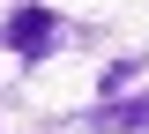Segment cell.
Masks as SVG:
<instances>
[{
    "instance_id": "6da1fadb",
    "label": "cell",
    "mask_w": 149,
    "mask_h": 134,
    "mask_svg": "<svg viewBox=\"0 0 149 134\" xmlns=\"http://www.w3.org/2000/svg\"><path fill=\"white\" fill-rule=\"evenodd\" d=\"M52 37H60V15L45 8V0H22L15 15H0V45H8L15 60H45Z\"/></svg>"
},
{
    "instance_id": "7a4b0ae2",
    "label": "cell",
    "mask_w": 149,
    "mask_h": 134,
    "mask_svg": "<svg viewBox=\"0 0 149 134\" xmlns=\"http://www.w3.org/2000/svg\"><path fill=\"white\" fill-rule=\"evenodd\" d=\"M90 127L97 134H149V90L142 97H104V104L90 112Z\"/></svg>"
}]
</instances>
